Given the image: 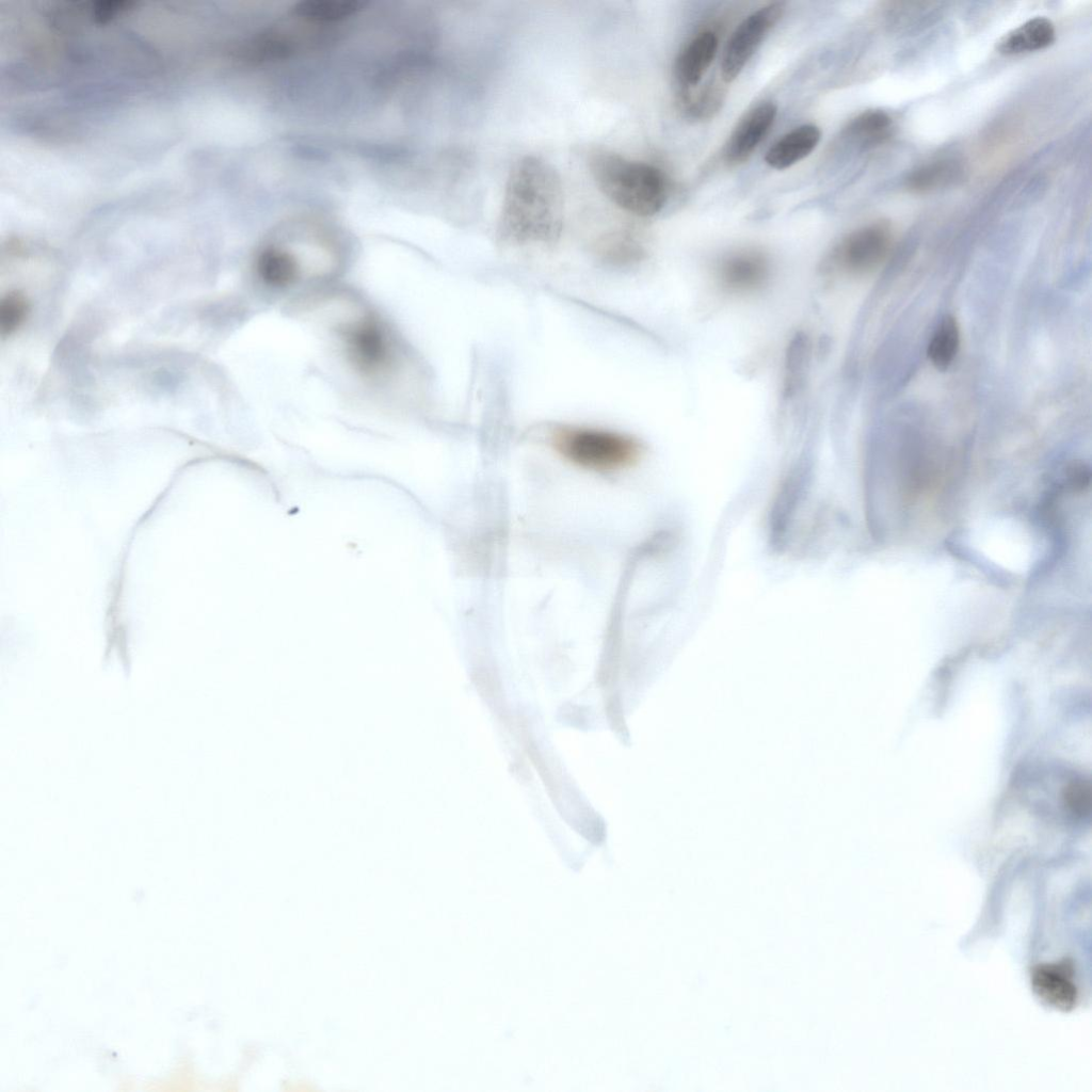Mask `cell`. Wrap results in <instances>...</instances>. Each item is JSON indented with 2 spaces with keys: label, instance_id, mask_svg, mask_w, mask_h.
Listing matches in <instances>:
<instances>
[{
  "label": "cell",
  "instance_id": "6da1fadb",
  "mask_svg": "<svg viewBox=\"0 0 1092 1092\" xmlns=\"http://www.w3.org/2000/svg\"><path fill=\"white\" fill-rule=\"evenodd\" d=\"M561 179L551 164L525 156L512 166L498 220V237L508 244H551L563 227Z\"/></svg>",
  "mask_w": 1092,
  "mask_h": 1092
},
{
  "label": "cell",
  "instance_id": "7a4b0ae2",
  "mask_svg": "<svg viewBox=\"0 0 1092 1092\" xmlns=\"http://www.w3.org/2000/svg\"><path fill=\"white\" fill-rule=\"evenodd\" d=\"M589 168L599 191L628 213L652 216L667 202V178L651 163L614 151L596 150L589 158Z\"/></svg>",
  "mask_w": 1092,
  "mask_h": 1092
},
{
  "label": "cell",
  "instance_id": "3957f363",
  "mask_svg": "<svg viewBox=\"0 0 1092 1092\" xmlns=\"http://www.w3.org/2000/svg\"><path fill=\"white\" fill-rule=\"evenodd\" d=\"M552 443L564 459L593 470L625 468L637 462L641 454V447L635 438L595 428H560L555 432Z\"/></svg>",
  "mask_w": 1092,
  "mask_h": 1092
},
{
  "label": "cell",
  "instance_id": "277c9868",
  "mask_svg": "<svg viewBox=\"0 0 1092 1092\" xmlns=\"http://www.w3.org/2000/svg\"><path fill=\"white\" fill-rule=\"evenodd\" d=\"M784 13L781 2L769 3L748 17L728 38L721 60L720 75L724 83L733 82L742 71L762 39Z\"/></svg>",
  "mask_w": 1092,
  "mask_h": 1092
},
{
  "label": "cell",
  "instance_id": "5b68a950",
  "mask_svg": "<svg viewBox=\"0 0 1092 1092\" xmlns=\"http://www.w3.org/2000/svg\"><path fill=\"white\" fill-rule=\"evenodd\" d=\"M892 241L890 226L883 221L873 222L848 235L838 247L837 257L848 271L867 273L884 260Z\"/></svg>",
  "mask_w": 1092,
  "mask_h": 1092
},
{
  "label": "cell",
  "instance_id": "8992f818",
  "mask_svg": "<svg viewBox=\"0 0 1092 1092\" xmlns=\"http://www.w3.org/2000/svg\"><path fill=\"white\" fill-rule=\"evenodd\" d=\"M348 353L357 369L367 374L383 371L390 362L386 332L373 318H364L344 331Z\"/></svg>",
  "mask_w": 1092,
  "mask_h": 1092
},
{
  "label": "cell",
  "instance_id": "52a82bcc",
  "mask_svg": "<svg viewBox=\"0 0 1092 1092\" xmlns=\"http://www.w3.org/2000/svg\"><path fill=\"white\" fill-rule=\"evenodd\" d=\"M777 114L772 102H762L749 111L738 123L725 147L729 164L746 161L771 129Z\"/></svg>",
  "mask_w": 1092,
  "mask_h": 1092
},
{
  "label": "cell",
  "instance_id": "ba28073f",
  "mask_svg": "<svg viewBox=\"0 0 1092 1092\" xmlns=\"http://www.w3.org/2000/svg\"><path fill=\"white\" fill-rule=\"evenodd\" d=\"M1031 985L1034 993L1047 1005L1070 1011L1077 1002V987L1073 970L1066 962L1040 964L1032 969Z\"/></svg>",
  "mask_w": 1092,
  "mask_h": 1092
},
{
  "label": "cell",
  "instance_id": "9c48e42d",
  "mask_svg": "<svg viewBox=\"0 0 1092 1092\" xmlns=\"http://www.w3.org/2000/svg\"><path fill=\"white\" fill-rule=\"evenodd\" d=\"M718 37L712 31H703L681 50L675 63L678 91L696 87L711 65L718 50Z\"/></svg>",
  "mask_w": 1092,
  "mask_h": 1092
},
{
  "label": "cell",
  "instance_id": "30bf717a",
  "mask_svg": "<svg viewBox=\"0 0 1092 1092\" xmlns=\"http://www.w3.org/2000/svg\"><path fill=\"white\" fill-rule=\"evenodd\" d=\"M821 132L815 125L796 127L767 151L765 160L775 170L787 168L806 158L818 145Z\"/></svg>",
  "mask_w": 1092,
  "mask_h": 1092
},
{
  "label": "cell",
  "instance_id": "8fae6325",
  "mask_svg": "<svg viewBox=\"0 0 1092 1092\" xmlns=\"http://www.w3.org/2000/svg\"><path fill=\"white\" fill-rule=\"evenodd\" d=\"M1056 37L1053 22L1046 17H1033L1006 33L997 43L1000 53L1012 55L1038 51L1051 45Z\"/></svg>",
  "mask_w": 1092,
  "mask_h": 1092
},
{
  "label": "cell",
  "instance_id": "7c38bea8",
  "mask_svg": "<svg viewBox=\"0 0 1092 1092\" xmlns=\"http://www.w3.org/2000/svg\"><path fill=\"white\" fill-rule=\"evenodd\" d=\"M722 282L738 291L752 290L760 286L768 276V263L756 252H739L726 258L720 267Z\"/></svg>",
  "mask_w": 1092,
  "mask_h": 1092
},
{
  "label": "cell",
  "instance_id": "4fadbf2b",
  "mask_svg": "<svg viewBox=\"0 0 1092 1092\" xmlns=\"http://www.w3.org/2000/svg\"><path fill=\"white\" fill-rule=\"evenodd\" d=\"M257 272L266 285L285 288L299 277L300 268L290 253L279 247L268 246L258 256Z\"/></svg>",
  "mask_w": 1092,
  "mask_h": 1092
},
{
  "label": "cell",
  "instance_id": "5bb4252c",
  "mask_svg": "<svg viewBox=\"0 0 1092 1092\" xmlns=\"http://www.w3.org/2000/svg\"><path fill=\"white\" fill-rule=\"evenodd\" d=\"M893 131V118L882 110H867L855 116L846 127L847 136L865 147L883 143Z\"/></svg>",
  "mask_w": 1092,
  "mask_h": 1092
},
{
  "label": "cell",
  "instance_id": "9a60e30c",
  "mask_svg": "<svg viewBox=\"0 0 1092 1092\" xmlns=\"http://www.w3.org/2000/svg\"><path fill=\"white\" fill-rule=\"evenodd\" d=\"M961 174L960 166L953 160H935L922 164L912 171L905 180L909 190L926 193L953 182Z\"/></svg>",
  "mask_w": 1092,
  "mask_h": 1092
},
{
  "label": "cell",
  "instance_id": "2e32d148",
  "mask_svg": "<svg viewBox=\"0 0 1092 1092\" xmlns=\"http://www.w3.org/2000/svg\"><path fill=\"white\" fill-rule=\"evenodd\" d=\"M725 91L723 86L712 81L705 84L698 91H677L678 105L682 112L694 119H706L712 117L722 107Z\"/></svg>",
  "mask_w": 1092,
  "mask_h": 1092
},
{
  "label": "cell",
  "instance_id": "e0dca14e",
  "mask_svg": "<svg viewBox=\"0 0 1092 1092\" xmlns=\"http://www.w3.org/2000/svg\"><path fill=\"white\" fill-rule=\"evenodd\" d=\"M960 346V331L956 319L946 316L936 327L928 346V356L937 370H946L953 362Z\"/></svg>",
  "mask_w": 1092,
  "mask_h": 1092
},
{
  "label": "cell",
  "instance_id": "ac0fdd59",
  "mask_svg": "<svg viewBox=\"0 0 1092 1092\" xmlns=\"http://www.w3.org/2000/svg\"><path fill=\"white\" fill-rule=\"evenodd\" d=\"M357 0H308L299 3L296 14L312 20H338L354 14L359 6Z\"/></svg>",
  "mask_w": 1092,
  "mask_h": 1092
},
{
  "label": "cell",
  "instance_id": "d6986e66",
  "mask_svg": "<svg viewBox=\"0 0 1092 1092\" xmlns=\"http://www.w3.org/2000/svg\"><path fill=\"white\" fill-rule=\"evenodd\" d=\"M29 303L23 294L12 291L0 303V332L2 336L14 333L25 321Z\"/></svg>",
  "mask_w": 1092,
  "mask_h": 1092
},
{
  "label": "cell",
  "instance_id": "ffe728a7",
  "mask_svg": "<svg viewBox=\"0 0 1092 1092\" xmlns=\"http://www.w3.org/2000/svg\"><path fill=\"white\" fill-rule=\"evenodd\" d=\"M1064 805L1075 816L1083 817L1091 809V787L1089 782L1077 780L1070 783L1063 791Z\"/></svg>",
  "mask_w": 1092,
  "mask_h": 1092
},
{
  "label": "cell",
  "instance_id": "44dd1931",
  "mask_svg": "<svg viewBox=\"0 0 1092 1092\" xmlns=\"http://www.w3.org/2000/svg\"><path fill=\"white\" fill-rule=\"evenodd\" d=\"M526 749L530 760L532 761L534 768L537 770L545 787L547 788L548 794L551 797V799H557L560 793V786L555 775L552 774L551 770L546 765L543 755L532 741H527Z\"/></svg>",
  "mask_w": 1092,
  "mask_h": 1092
},
{
  "label": "cell",
  "instance_id": "7402d4cb",
  "mask_svg": "<svg viewBox=\"0 0 1092 1092\" xmlns=\"http://www.w3.org/2000/svg\"><path fill=\"white\" fill-rule=\"evenodd\" d=\"M473 685L480 695L486 700H496L501 694V684L489 673H477Z\"/></svg>",
  "mask_w": 1092,
  "mask_h": 1092
},
{
  "label": "cell",
  "instance_id": "603a6c76",
  "mask_svg": "<svg viewBox=\"0 0 1092 1092\" xmlns=\"http://www.w3.org/2000/svg\"><path fill=\"white\" fill-rule=\"evenodd\" d=\"M606 714L608 717L612 729L617 734L624 735L627 728L625 724L622 702L617 694L612 695L608 698L606 704Z\"/></svg>",
  "mask_w": 1092,
  "mask_h": 1092
}]
</instances>
